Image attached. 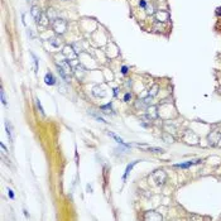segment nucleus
I'll list each match as a JSON object with an SVG mask.
<instances>
[{
  "instance_id": "8",
  "label": "nucleus",
  "mask_w": 221,
  "mask_h": 221,
  "mask_svg": "<svg viewBox=\"0 0 221 221\" xmlns=\"http://www.w3.org/2000/svg\"><path fill=\"white\" fill-rule=\"evenodd\" d=\"M169 18H171V15H169V13L166 10H159L156 13V19L158 22H168Z\"/></svg>"
},
{
  "instance_id": "1",
  "label": "nucleus",
  "mask_w": 221,
  "mask_h": 221,
  "mask_svg": "<svg viewBox=\"0 0 221 221\" xmlns=\"http://www.w3.org/2000/svg\"><path fill=\"white\" fill-rule=\"evenodd\" d=\"M57 67H58V73L62 76V79L66 82H70L71 75L73 72V67H72L71 62L70 61H62V62H59V65Z\"/></svg>"
},
{
  "instance_id": "30",
  "label": "nucleus",
  "mask_w": 221,
  "mask_h": 221,
  "mask_svg": "<svg viewBox=\"0 0 221 221\" xmlns=\"http://www.w3.org/2000/svg\"><path fill=\"white\" fill-rule=\"evenodd\" d=\"M0 93H2V103L5 105L6 101H5V95H4V90H3V87H2V91H0Z\"/></svg>"
},
{
  "instance_id": "17",
  "label": "nucleus",
  "mask_w": 221,
  "mask_h": 221,
  "mask_svg": "<svg viewBox=\"0 0 221 221\" xmlns=\"http://www.w3.org/2000/svg\"><path fill=\"white\" fill-rule=\"evenodd\" d=\"M135 106H137L138 109H148V105L144 103L143 100H138L137 103H135Z\"/></svg>"
},
{
  "instance_id": "29",
  "label": "nucleus",
  "mask_w": 221,
  "mask_h": 221,
  "mask_svg": "<svg viewBox=\"0 0 221 221\" xmlns=\"http://www.w3.org/2000/svg\"><path fill=\"white\" fill-rule=\"evenodd\" d=\"M36 101H37V106H38V109H39V111H40V114H42V115H44V111H43V109H42V105H40V103H39V100L37 99Z\"/></svg>"
},
{
  "instance_id": "3",
  "label": "nucleus",
  "mask_w": 221,
  "mask_h": 221,
  "mask_svg": "<svg viewBox=\"0 0 221 221\" xmlns=\"http://www.w3.org/2000/svg\"><path fill=\"white\" fill-rule=\"evenodd\" d=\"M62 53L67 59H68V61H75L76 57H77V53H76V51L73 49L72 46H65Z\"/></svg>"
},
{
  "instance_id": "18",
  "label": "nucleus",
  "mask_w": 221,
  "mask_h": 221,
  "mask_svg": "<svg viewBox=\"0 0 221 221\" xmlns=\"http://www.w3.org/2000/svg\"><path fill=\"white\" fill-rule=\"evenodd\" d=\"M157 93H158V85H154V86H153V87L149 90V96L154 97Z\"/></svg>"
},
{
  "instance_id": "32",
  "label": "nucleus",
  "mask_w": 221,
  "mask_h": 221,
  "mask_svg": "<svg viewBox=\"0 0 221 221\" xmlns=\"http://www.w3.org/2000/svg\"><path fill=\"white\" fill-rule=\"evenodd\" d=\"M130 97H132V95H130V93H126V95H125V97H124V100H125V101H128Z\"/></svg>"
},
{
  "instance_id": "20",
  "label": "nucleus",
  "mask_w": 221,
  "mask_h": 221,
  "mask_svg": "<svg viewBox=\"0 0 221 221\" xmlns=\"http://www.w3.org/2000/svg\"><path fill=\"white\" fill-rule=\"evenodd\" d=\"M101 110H103L104 114H111V106H110V105L101 106Z\"/></svg>"
},
{
  "instance_id": "19",
  "label": "nucleus",
  "mask_w": 221,
  "mask_h": 221,
  "mask_svg": "<svg viewBox=\"0 0 221 221\" xmlns=\"http://www.w3.org/2000/svg\"><path fill=\"white\" fill-rule=\"evenodd\" d=\"M47 15H48L49 20H54V19H57L56 13H54V10H53V9H48V13H47Z\"/></svg>"
},
{
  "instance_id": "23",
  "label": "nucleus",
  "mask_w": 221,
  "mask_h": 221,
  "mask_svg": "<svg viewBox=\"0 0 221 221\" xmlns=\"http://www.w3.org/2000/svg\"><path fill=\"white\" fill-rule=\"evenodd\" d=\"M164 129H166V130H172V133H174V130H176V126H174V125H169V124H166V125H164Z\"/></svg>"
},
{
  "instance_id": "12",
  "label": "nucleus",
  "mask_w": 221,
  "mask_h": 221,
  "mask_svg": "<svg viewBox=\"0 0 221 221\" xmlns=\"http://www.w3.org/2000/svg\"><path fill=\"white\" fill-rule=\"evenodd\" d=\"M49 43L52 44L53 47H56V48H58V47H61L62 46V43H63V40L59 38V37H52L49 39Z\"/></svg>"
},
{
  "instance_id": "9",
  "label": "nucleus",
  "mask_w": 221,
  "mask_h": 221,
  "mask_svg": "<svg viewBox=\"0 0 221 221\" xmlns=\"http://www.w3.org/2000/svg\"><path fill=\"white\" fill-rule=\"evenodd\" d=\"M221 139V134L219 132H212L209 135V143L210 146H217V142H220Z\"/></svg>"
},
{
  "instance_id": "15",
  "label": "nucleus",
  "mask_w": 221,
  "mask_h": 221,
  "mask_svg": "<svg viewBox=\"0 0 221 221\" xmlns=\"http://www.w3.org/2000/svg\"><path fill=\"white\" fill-rule=\"evenodd\" d=\"M44 81H46L47 85H54L56 83V79L53 77L52 73H47L46 77H44Z\"/></svg>"
},
{
  "instance_id": "11",
  "label": "nucleus",
  "mask_w": 221,
  "mask_h": 221,
  "mask_svg": "<svg viewBox=\"0 0 221 221\" xmlns=\"http://www.w3.org/2000/svg\"><path fill=\"white\" fill-rule=\"evenodd\" d=\"M30 14H32V16L36 19V22L38 23V20H39V18H40V15H42V12H40V9L38 6H32V10H30Z\"/></svg>"
},
{
  "instance_id": "16",
  "label": "nucleus",
  "mask_w": 221,
  "mask_h": 221,
  "mask_svg": "<svg viewBox=\"0 0 221 221\" xmlns=\"http://www.w3.org/2000/svg\"><path fill=\"white\" fill-rule=\"evenodd\" d=\"M162 139H163L166 143H174V138L172 137L171 134H168V133H164V134L162 135Z\"/></svg>"
},
{
  "instance_id": "25",
  "label": "nucleus",
  "mask_w": 221,
  "mask_h": 221,
  "mask_svg": "<svg viewBox=\"0 0 221 221\" xmlns=\"http://www.w3.org/2000/svg\"><path fill=\"white\" fill-rule=\"evenodd\" d=\"M6 130H8V135H9V138L12 139V126H10V123H6Z\"/></svg>"
},
{
  "instance_id": "26",
  "label": "nucleus",
  "mask_w": 221,
  "mask_h": 221,
  "mask_svg": "<svg viewBox=\"0 0 221 221\" xmlns=\"http://www.w3.org/2000/svg\"><path fill=\"white\" fill-rule=\"evenodd\" d=\"M135 163H137V162H133V163H132L130 166H128V168H126V172H125V174H124V178H126V176H128V173L130 172V169L133 168V166H134Z\"/></svg>"
},
{
  "instance_id": "33",
  "label": "nucleus",
  "mask_w": 221,
  "mask_h": 221,
  "mask_svg": "<svg viewBox=\"0 0 221 221\" xmlns=\"http://www.w3.org/2000/svg\"><path fill=\"white\" fill-rule=\"evenodd\" d=\"M8 192H9V196H10L12 198H14V195H13V191H12V190H8Z\"/></svg>"
},
{
  "instance_id": "24",
  "label": "nucleus",
  "mask_w": 221,
  "mask_h": 221,
  "mask_svg": "<svg viewBox=\"0 0 221 221\" xmlns=\"http://www.w3.org/2000/svg\"><path fill=\"white\" fill-rule=\"evenodd\" d=\"M72 47H73V49L76 51V53H77V54L81 52V46H80V43H75Z\"/></svg>"
},
{
  "instance_id": "31",
  "label": "nucleus",
  "mask_w": 221,
  "mask_h": 221,
  "mask_svg": "<svg viewBox=\"0 0 221 221\" xmlns=\"http://www.w3.org/2000/svg\"><path fill=\"white\" fill-rule=\"evenodd\" d=\"M139 5H140L142 8H146V6H147V4H146V2H144V0H140V3H139Z\"/></svg>"
},
{
  "instance_id": "10",
  "label": "nucleus",
  "mask_w": 221,
  "mask_h": 221,
  "mask_svg": "<svg viewBox=\"0 0 221 221\" xmlns=\"http://www.w3.org/2000/svg\"><path fill=\"white\" fill-rule=\"evenodd\" d=\"M135 147H138V148H143V149L149 150V152H153V153H163V152H164L162 148H157V147H149V146H144V144H135Z\"/></svg>"
},
{
  "instance_id": "5",
  "label": "nucleus",
  "mask_w": 221,
  "mask_h": 221,
  "mask_svg": "<svg viewBox=\"0 0 221 221\" xmlns=\"http://www.w3.org/2000/svg\"><path fill=\"white\" fill-rule=\"evenodd\" d=\"M73 73L76 75V77H77L79 80H82L85 77V75H86V68H85L82 65L76 63L75 67H73Z\"/></svg>"
},
{
  "instance_id": "13",
  "label": "nucleus",
  "mask_w": 221,
  "mask_h": 221,
  "mask_svg": "<svg viewBox=\"0 0 221 221\" xmlns=\"http://www.w3.org/2000/svg\"><path fill=\"white\" fill-rule=\"evenodd\" d=\"M47 14H43L42 13V15H40V18H39V20H38V25H42V27H47L48 25V18H47Z\"/></svg>"
},
{
  "instance_id": "14",
  "label": "nucleus",
  "mask_w": 221,
  "mask_h": 221,
  "mask_svg": "<svg viewBox=\"0 0 221 221\" xmlns=\"http://www.w3.org/2000/svg\"><path fill=\"white\" fill-rule=\"evenodd\" d=\"M157 106H149L148 107V111H149V115L152 116V119L154 120V119H157L158 118V113H157Z\"/></svg>"
},
{
  "instance_id": "28",
  "label": "nucleus",
  "mask_w": 221,
  "mask_h": 221,
  "mask_svg": "<svg viewBox=\"0 0 221 221\" xmlns=\"http://www.w3.org/2000/svg\"><path fill=\"white\" fill-rule=\"evenodd\" d=\"M152 99H153L152 96H148V97H146V99H143V101H144V103H146V104L149 106V105H150V103H152Z\"/></svg>"
},
{
  "instance_id": "27",
  "label": "nucleus",
  "mask_w": 221,
  "mask_h": 221,
  "mask_svg": "<svg viewBox=\"0 0 221 221\" xmlns=\"http://www.w3.org/2000/svg\"><path fill=\"white\" fill-rule=\"evenodd\" d=\"M144 9L147 10V14H153V5H148V6H146Z\"/></svg>"
},
{
  "instance_id": "2",
  "label": "nucleus",
  "mask_w": 221,
  "mask_h": 221,
  "mask_svg": "<svg viewBox=\"0 0 221 221\" xmlns=\"http://www.w3.org/2000/svg\"><path fill=\"white\" fill-rule=\"evenodd\" d=\"M53 30L57 33V34H63V33L67 30V23L65 19L57 18L53 20Z\"/></svg>"
},
{
  "instance_id": "4",
  "label": "nucleus",
  "mask_w": 221,
  "mask_h": 221,
  "mask_svg": "<svg viewBox=\"0 0 221 221\" xmlns=\"http://www.w3.org/2000/svg\"><path fill=\"white\" fill-rule=\"evenodd\" d=\"M152 177H153V180H154V182L157 184H163L166 182L167 174H166V172L163 171V169H159V171H156L154 173H153Z\"/></svg>"
},
{
  "instance_id": "6",
  "label": "nucleus",
  "mask_w": 221,
  "mask_h": 221,
  "mask_svg": "<svg viewBox=\"0 0 221 221\" xmlns=\"http://www.w3.org/2000/svg\"><path fill=\"white\" fill-rule=\"evenodd\" d=\"M144 219H146L147 221H160L163 217H162V215H159L157 211H148V212H146V215H144Z\"/></svg>"
},
{
  "instance_id": "21",
  "label": "nucleus",
  "mask_w": 221,
  "mask_h": 221,
  "mask_svg": "<svg viewBox=\"0 0 221 221\" xmlns=\"http://www.w3.org/2000/svg\"><path fill=\"white\" fill-rule=\"evenodd\" d=\"M107 134H109V135H110V137H113V138H114V139H115V140H116V142H118V143H120V144H124V142H123V139H121V138H119V137H118V135H115V134H113V133H111V132H109V133H107Z\"/></svg>"
},
{
  "instance_id": "34",
  "label": "nucleus",
  "mask_w": 221,
  "mask_h": 221,
  "mask_svg": "<svg viewBox=\"0 0 221 221\" xmlns=\"http://www.w3.org/2000/svg\"><path fill=\"white\" fill-rule=\"evenodd\" d=\"M121 72H123V73H126V72H128V68H126V67L124 66V67H123V71H121Z\"/></svg>"
},
{
  "instance_id": "7",
  "label": "nucleus",
  "mask_w": 221,
  "mask_h": 221,
  "mask_svg": "<svg viewBox=\"0 0 221 221\" xmlns=\"http://www.w3.org/2000/svg\"><path fill=\"white\" fill-rule=\"evenodd\" d=\"M184 140L188 143V144H197L198 143V137L195 133L187 130L186 134H184Z\"/></svg>"
},
{
  "instance_id": "22",
  "label": "nucleus",
  "mask_w": 221,
  "mask_h": 221,
  "mask_svg": "<svg viewBox=\"0 0 221 221\" xmlns=\"http://www.w3.org/2000/svg\"><path fill=\"white\" fill-rule=\"evenodd\" d=\"M32 56H33V62H34V72L37 73L38 72V61H37V57L34 54H32Z\"/></svg>"
}]
</instances>
